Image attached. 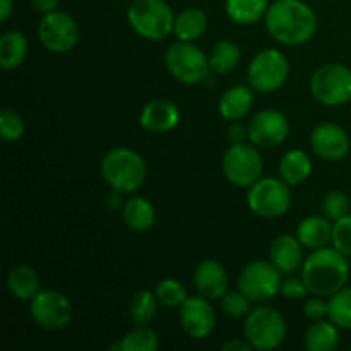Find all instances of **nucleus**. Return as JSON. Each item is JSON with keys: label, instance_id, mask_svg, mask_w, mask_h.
I'll return each instance as SVG.
<instances>
[{"label": "nucleus", "instance_id": "f257e3e1", "mask_svg": "<svg viewBox=\"0 0 351 351\" xmlns=\"http://www.w3.org/2000/svg\"><path fill=\"white\" fill-rule=\"evenodd\" d=\"M264 23L271 38L287 47L307 43L317 31V16L304 0H274Z\"/></svg>", "mask_w": 351, "mask_h": 351}, {"label": "nucleus", "instance_id": "f03ea898", "mask_svg": "<svg viewBox=\"0 0 351 351\" xmlns=\"http://www.w3.org/2000/svg\"><path fill=\"white\" fill-rule=\"evenodd\" d=\"M302 280L307 285L311 295L331 297L348 283V257L329 245L312 250L302 264Z\"/></svg>", "mask_w": 351, "mask_h": 351}, {"label": "nucleus", "instance_id": "7ed1b4c3", "mask_svg": "<svg viewBox=\"0 0 351 351\" xmlns=\"http://www.w3.org/2000/svg\"><path fill=\"white\" fill-rule=\"evenodd\" d=\"M144 158L130 147H113L101 158V177L117 194H132L146 182Z\"/></svg>", "mask_w": 351, "mask_h": 351}, {"label": "nucleus", "instance_id": "20e7f679", "mask_svg": "<svg viewBox=\"0 0 351 351\" xmlns=\"http://www.w3.org/2000/svg\"><path fill=\"white\" fill-rule=\"evenodd\" d=\"M175 12L167 0H132L127 21L139 36L149 41H163L173 33Z\"/></svg>", "mask_w": 351, "mask_h": 351}, {"label": "nucleus", "instance_id": "39448f33", "mask_svg": "<svg viewBox=\"0 0 351 351\" xmlns=\"http://www.w3.org/2000/svg\"><path fill=\"white\" fill-rule=\"evenodd\" d=\"M243 335L254 350L271 351L280 348L288 335L283 315L273 307H257L245 317Z\"/></svg>", "mask_w": 351, "mask_h": 351}, {"label": "nucleus", "instance_id": "423d86ee", "mask_svg": "<svg viewBox=\"0 0 351 351\" xmlns=\"http://www.w3.org/2000/svg\"><path fill=\"white\" fill-rule=\"evenodd\" d=\"M165 65L171 77L182 84H199L208 79L211 67L209 58L194 41H175L165 53Z\"/></svg>", "mask_w": 351, "mask_h": 351}, {"label": "nucleus", "instance_id": "0eeeda50", "mask_svg": "<svg viewBox=\"0 0 351 351\" xmlns=\"http://www.w3.org/2000/svg\"><path fill=\"white\" fill-rule=\"evenodd\" d=\"M247 206L254 215L266 219L281 218L290 211L291 189L283 178L261 177L247 192Z\"/></svg>", "mask_w": 351, "mask_h": 351}, {"label": "nucleus", "instance_id": "6e6552de", "mask_svg": "<svg viewBox=\"0 0 351 351\" xmlns=\"http://www.w3.org/2000/svg\"><path fill=\"white\" fill-rule=\"evenodd\" d=\"M290 75V62L287 55L274 48H266L259 51L250 60L247 69V81L249 86L257 93L269 95L285 86Z\"/></svg>", "mask_w": 351, "mask_h": 351}, {"label": "nucleus", "instance_id": "1a4fd4ad", "mask_svg": "<svg viewBox=\"0 0 351 351\" xmlns=\"http://www.w3.org/2000/svg\"><path fill=\"white\" fill-rule=\"evenodd\" d=\"M221 170L235 187H250L263 177L264 161L259 147L252 143L232 144L223 154Z\"/></svg>", "mask_w": 351, "mask_h": 351}, {"label": "nucleus", "instance_id": "9d476101", "mask_svg": "<svg viewBox=\"0 0 351 351\" xmlns=\"http://www.w3.org/2000/svg\"><path fill=\"white\" fill-rule=\"evenodd\" d=\"M311 93L326 106H343L351 101V69L332 62L321 65L311 77Z\"/></svg>", "mask_w": 351, "mask_h": 351}, {"label": "nucleus", "instance_id": "9b49d317", "mask_svg": "<svg viewBox=\"0 0 351 351\" xmlns=\"http://www.w3.org/2000/svg\"><path fill=\"white\" fill-rule=\"evenodd\" d=\"M36 34L45 50L51 53H67L79 43L81 31L77 21L71 14L57 9L41 17Z\"/></svg>", "mask_w": 351, "mask_h": 351}, {"label": "nucleus", "instance_id": "f8f14e48", "mask_svg": "<svg viewBox=\"0 0 351 351\" xmlns=\"http://www.w3.org/2000/svg\"><path fill=\"white\" fill-rule=\"evenodd\" d=\"M283 273L271 261H252L239 276V290L252 302H267L281 293Z\"/></svg>", "mask_w": 351, "mask_h": 351}, {"label": "nucleus", "instance_id": "ddd939ff", "mask_svg": "<svg viewBox=\"0 0 351 351\" xmlns=\"http://www.w3.org/2000/svg\"><path fill=\"white\" fill-rule=\"evenodd\" d=\"M33 321L47 331H60L72 321V304L57 290H40L29 302Z\"/></svg>", "mask_w": 351, "mask_h": 351}, {"label": "nucleus", "instance_id": "4468645a", "mask_svg": "<svg viewBox=\"0 0 351 351\" xmlns=\"http://www.w3.org/2000/svg\"><path fill=\"white\" fill-rule=\"evenodd\" d=\"M249 141L259 149H271L290 136V122L280 110H261L247 123Z\"/></svg>", "mask_w": 351, "mask_h": 351}, {"label": "nucleus", "instance_id": "2eb2a0df", "mask_svg": "<svg viewBox=\"0 0 351 351\" xmlns=\"http://www.w3.org/2000/svg\"><path fill=\"white\" fill-rule=\"evenodd\" d=\"M178 319L184 332L192 339H206L216 328L215 308L202 295L189 297L178 311Z\"/></svg>", "mask_w": 351, "mask_h": 351}, {"label": "nucleus", "instance_id": "dca6fc26", "mask_svg": "<svg viewBox=\"0 0 351 351\" xmlns=\"http://www.w3.org/2000/svg\"><path fill=\"white\" fill-rule=\"evenodd\" d=\"M311 146L315 156L321 160L329 161V163H336L346 158L350 153L351 141L348 132L343 129L338 123H319L311 136Z\"/></svg>", "mask_w": 351, "mask_h": 351}, {"label": "nucleus", "instance_id": "f3484780", "mask_svg": "<svg viewBox=\"0 0 351 351\" xmlns=\"http://www.w3.org/2000/svg\"><path fill=\"white\" fill-rule=\"evenodd\" d=\"M194 287L199 295L208 300H221L223 295L228 291L230 278L225 266L219 261L206 259L197 264L194 269Z\"/></svg>", "mask_w": 351, "mask_h": 351}, {"label": "nucleus", "instance_id": "a211bd4d", "mask_svg": "<svg viewBox=\"0 0 351 351\" xmlns=\"http://www.w3.org/2000/svg\"><path fill=\"white\" fill-rule=\"evenodd\" d=\"M180 122V110L171 99H151L144 105L139 123L144 130L153 134H167Z\"/></svg>", "mask_w": 351, "mask_h": 351}, {"label": "nucleus", "instance_id": "6ab92c4d", "mask_svg": "<svg viewBox=\"0 0 351 351\" xmlns=\"http://www.w3.org/2000/svg\"><path fill=\"white\" fill-rule=\"evenodd\" d=\"M305 247L297 235H280L273 240L269 247V261L281 273H295L300 269L305 261Z\"/></svg>", "mask_w": 351, "mask_h": 351}, {"label": "nucleus", "instance_id": "aec40b11", "mask_svg": "<svg viewBox=\"0 0 351 351\" xmlns=\"http://www.w3.org/2000/svg\"><path fill=\"white\" fill-rule=\"evenodd\" d=\"M332 225L329 218L322 216H307L297 226V239L305 249L317 250L332 243Z\"/></svg>", "mask_w": 351, "mask_h": 351}, {"label": "nucleus", "instance_id": "412c9836", "mask_svg": "<svg viewBox=\"0 0 351 351\" xmlns=\"http://www.w3.org/2000/svg\"><path fill=\"white\" fill-rule=\"evenodd\" d=\"M254 106L252 88L247 86H233L226 89L219 98V115L228 122H239L245 119Z\"/></svg>", "mask_w": 351, "mask_h": 351}, {"label": "nucleus", "instance_id": "4be33fe9", "mask_svg": "<svg viewBox=\"0 0 351 351\" xmlns=\"http://www.w3.org/2000/svg\"><path fill=\"white\" fill-rule=\"evenodd\" d=\"M7 290L16 300L31 302L41 290L40 276L27 264L14 266L7 274Z\"/></svg>", "mask_w": 351, "mask_h": 351}, {"label": "nucleus", "instance_id": "5701e85b", "mask_svg": "<svg viewBox=\"0 0 351 351\" xmlns=\"http://www.w3.org/2000/svg\"><path fill=\"white\" fill-rule=\"evenodd\" d=\"M314 170L311 156L302 149H290L283 154L280 161V177L290 187L300 185L307 180Z\"/></svg>", "mask_w": 351, "mask_h": 351}, {"label": "nucleus", "instance_id": "b1692460", "mask_svg": "<svg viewBox=\"0 0 351 351\" xmlns=\"http://www.w3.org/2000/svg\"><path fill=\"white\" fill-rule=\"evenodd\" d=\"M208 16L199 7H187L177 14L173 24V34L182 41H197L208 31Z\"/></svg>", "mask_w": 351, "mask_h": 351}, {"label": "nucleus", "instance_id": "393cba45", "mask_svg": "<svg viewBox=\"0 0 351 351\" xmlns=\"http://www.w3.org/2000/svg\"><path fill=\"white\" fill-rule=\"evenodd\" d=\"M27 38L24 33L16 29H10L2 34L0 38V67L3 71H14L21 67L27 57Z\"/></svg>", "mask_w": 351, "mask_h": 351}, {"label": "nucleus", "instance_id": "a878e982", "mask_svg": "<svg viewBox=\"0 0 351 351\" xmlns=\"http://www.w3.org/2000/svg\"><path fill=\"white\" fill-rule=\"evenodd\" d=\"M122 218L130 232L144 233L153 228L154 221H156V211L147 199L130 197L123 204Z\"/></svg>", "mask_w": 351, "mask_h": 351}, {"label": "nucleus", "instance_id": "bb28decb", "mask_svg": "<svg viewBox=\"0 0 351 351\" xmlns=\"http://www.w3.org/2000/svg\"><path fill=\"white\" fill-rule=\"evenodd\" d=\"M267 0H225L226 16L240 26H252L266 17Z\"/></svg>", "mask_w": 351, "mask_h": 351}, {"label": "nucleus", "instance_id": "cd10ccee", "mask_svg": "<svg viewBox=\"0 0 351 351\" xmlns=\"http://www.w3.org/2000/svg\"><path fill=\"white\" fill-rule=\"evenodd\" d=\"M339 345V328L331 321H314L305 332L308 351H335Z\"/></svg>", "mask_w": 351, "mask_h": 351}, {"label": "nucleus", "instance_id": "c85d7f7f", "mask_svg": "<svg viewBox=\"0 0 351 351\" xmlns=\"http://www.w3.org/2000/svg\"><path fill=\"white\" fill-rule=\"evenodd\" d=\"M208 58L211 72H215L218 75H225L235 71L237 65L240 64L242 53H240V47L235 41L221 40L211 48Z\"/></svg>", "mask_w": 351, "mask_h": 351}, {"label": "nucleus", "instance_id": "c756f323", "mask_svg": "<svg viewBox=\"0 0 351 351\" xmlns=\"http://www.w3.org/2000/svg\"><path fill=\"white\" fill-rule=\"evenodd\" d=\"M156 293L151 290H141L130 300L129 314L134 326H147L154 321L160 307Z\"/></svg>", "mask_w": 351, "mask_h": 351}, {"label": "nucleus", "instance_id": "7c9ffc66", "mask_svg": "<svg viewBox=\"0 0 351 351\" xmlns=\"http://www.w3.org/2000/svg\"><path fill=\"white\" fill-rule=\"evenodd\" d=\"M158 348H160V338L149 326H136L117 345L110 346V350L120 351H156Z\"/></svg>", "mask_w": 351, "mask_h": 351}, {"label": "nucleus", "instance_id": "2f4dec72", "mask_svg": "<svg viewBox=\"0 0 351 351\" xmlns=\"http://www.w3.org/2000/svg\"><path fill=\"white\" fill-rule=\"evenodd\" d=\"M328 317L339 329L351 331V287L348 285L329 297Z\"/></svg>", "mask_w": 351, "mask_h": 351}, {"label": "nucleus", "instance_id": "473e14b6", "mask_svg": "<svg viewBox=\"0 0 351 351\" xmlns=\"http://www.w3.org/2000/svg\"><path fill=\"white\" fill-rule=\"evenodd\" d=\"M154 293H156L160 304L168 308H180L189 298L187 288L178 280H173V278L161 280L154 288Z\"/></svg>", "mask_w": 351, "mask_h": 351}, {"label": "nucleus", "instance_id": "72a5a7b5", "mask_svg": "<svg viewBox=\"0 0 351 351\" xmlns=\"http://www.w3.org/2000/svg\"><path fill=\"white\" fill-rule=\"evenodd\" d=\"M26 132V122L12 108H5L0 113V136L7 143H16Z\"/></svg>", "mask_w": 351, "mask_h": 351}, {"label": "nucleus", "instance_id": "f704fd0d", "mask_svg": "<svg viewBox=\"0 0 351 351\" xmlns=\"http://www.w3.org/2000/svg\"><path fill=\"white\" fill-rule=\"evenodd\" d=\"M250 298L242 290H228L221 297V311L232 319H242L250 314Z\"/></svg>", "mask_w": 351, "mask_h": 351}, {"label": "nucleus", "instance_id": "c9c22d12", "mask_svg": "<svg viewBox=\"0 0 351 351\" xmlns=\"http://www.w3.org/2000/svg\"><path fill=\"white\" fill-rule=\"evenodd\" d=\"M351 211V201L346 194L338 191H332L324 195L322 199V215L331 219L332 223L345 218Z\"/></svg>", "mask_w": 351, "mask_h": 351}, {"label": "nucleus", "instance_id": "e433bc0d", "mask_svg": "<svg viewBox=\"0 0 351 351\" xmlns=\"http://www.w3.org/2000/svg\"><path fill=\"white\" fill-rule=\"evenodd\" d=\"M332 247L351 259V213L332 225Z\"/></svg>", "mask_w": 351, "mask_h": 351}, {"label": "nucleus", "instance_id": "4c0bfd02", "mask_svg": "<svg viewBox=\"0 0 351 351\" xmlns=\"http://www.w3.org/2000/svg\"><path fill=\"white\" fill-rule=\"evenodd\" d=\"M281 295L287 297L288 300H305V298L311 295L307 285L302 278H288V280H283V285H281Z\"/></svg>", "mask_w": 351, "mask_h": 351}, {"label": "nucleus", "instance_id": "58836bf2", "mask_svg": "<svg viewBox=\"0 0 351 351\" xmlns=\"http://www.w3.org/2000/svg\"><path fill=\"white\" fill-rule=\"evenodd\" d=\"M304 314L311 321H321L328 315V302L321 295H312V297L305 298Z\"/></svg>", "mask_w": 351, "mask_h": 351}, {"label": "nucleus", "instance_id": "ea45409f", "mask_svg": "<svg viewBox=\"0 0 351 351\" xmlns=\"http://www.w3.org/2000/svg\"><path fill=\"white\" fill-rule=\"evenodd\" d=\"M228 139L232 141V144L237 143H245V139H249V132H247V127H243L242 123L239 122H232L228 129Z\"/></svg>", "mask_w": 351, "mask_h": 351}, {"label": "nucleus", "instance_id": "a19ab883", "mask_svg": "<svg viewBox=\"0 0 351 351\" xmlns=\"http://www.w3.org/2000/svg\"><path fill=\"white\" fill-rule=\"evenodd\" d=\"M58 3H60V0H31V5H33V9L36 10V12L40 14H50L53 12V10L58 9Z\"/></svg>", "mask_w": 351, "mask_h": 351}, {"label": "nucleus", "instance_id": "79ce46f5", "mask_svg": "<svg viewBox=\"0 0 351 351\" xmlns=\"http://www.w3.org/2000/svg\"><path fill=\"white\" fill-rule=\"evenodd\" d=\"M250 350H254V348L250 346V343L247 341L245 338L232 339V341H228L223 345V351H250Z\"/></svg>", "mask_w": 351, "mask_h": 351}, {"label": "nucleus", "instance_id": "37998d69", "mask_svg": "<svg viewBox=\"0 0 351 351\" xmlns=\"http://www.w3.org/2000/svg\"><path fill=\"white\" fill-rule=\"evenodd\" d=\"M14 10V0H0V19L7 21Z\"/></svg>", "mask_w": 351, "mask_h": 351}, {"label": "nucleus", "instance_id": "c03bdc74", "mask_svg": "<svg viewBox=\"0 0 351 351\" xmlns=\"http://www.w3.org/2000/svg\"><path fill=\"white\" fill-rule=\"evenodd\" d=\"M119 2H129V0H119Z\"/></svg>", "mask_w": 351, "mask_h": 351}]
</instances>
